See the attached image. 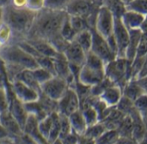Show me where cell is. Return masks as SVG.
<instances>
[{"label": "cell", "mask_w": 147, "mask_h": 144, "mask_svg": "<svg viewBox=\"0 0 147 144\" xmlns=\"http://www.w3.org/2000/svg\"><path fill=\"white\" fill-rule=\"evenodd\" d=\"M66 17L65 11L42 9L36 12L32 27L25 39H40L49 41L59 34L60 28Z\"/></svg>", "instance_id": "6da1fadb"}, {"label": "cell", "mask_w": 147, "mask_h": 144, "mask_svg": "<svg viewBox=\"0 0 147 144\" xmlns=\"http://www.w3.org/2000/svg\"><path fill=\"white\" fill-rule=\"evenodd\" d=\"M36 12L27 8H16L11 4L3 9V22L12 32L11 43L25 39L32 27Z\"/></svg>", "instance_id": "7a4b0ae2"}, {"label": "cell", "mask_w": 147, "mask_h": 144, "mask_svg": "<svg viewBox=\"0 0 147 144\" xmlns=\"http://www.w3.org/2000/svg\"><path fill=\"white\" fill-rule=\"evenodd\" d=\"M0 61L22 70H32L38 67L36 60L16 43H9L0 48Z\"/></svg>", "instance_id": "3957f363"}, {"label": "cell", "mask_w": 147, "mask_h": 144, "mask_svg": "<svg viewBox=\"0 0 147 144\" xmlns=\"http://www.w3.org/2000/svg\"><path fill=\"white\" fill-rule=\"evenodd\" d=\"M130 64L131 63L126 58H115L105 64V77L122 89L131 80Z\"/></svg>", "instance_id": "277c9868"}, {"label": "cell", "mask_w": 147, "mask_h": 144, "mask_svg": "<svg viewBox=\"0 0 147 144\" xmlns=\"http://www.w3.org/2000/svg\"><path fill=\"white\" fill-rule=\"evenodd\" d=\"M102 2L96 0H71L65 9L68 15L80 16L87 20L90 28L94 27L95 18Z\"/></svg>", "instance_id": "5b68a950"}, {"label": "cell", "mask_w": 147, "mask_h": 144, "mask_svg": "<svg viewBox=\"0 0 147 144\" xmlns=\"http://www.w3.org/2000/svg\"><path fill=\"white\" fill-rule=\"evenodd\" d=\"M114 21L115 15L112 11L107 6L101 5L97 10L93 28L98 34L107 39L113 33Z\"/></svg>", "instance_id": "8992f818"}, {"label": "cell", "mask_w": 147, "mask_h": 144, "mask_svg": "<svg viewBox=\"0 0 147 144\" xmlns=\"http://www.w3.org/2000/svg\"><path fill=\"white\" fill-rule=\"evenodd\" d=\"M69 88L67 82L56 76L40 85V93L53 101H59Z\"/></svg>", "instance_id": "52a82bcc"}, {"label": "cell", "mask_w": 147, "mask_h": 144, "mask_svg": "<svg viewBox=\"0 0 147 144\" xmlns=\"http://www.w3.org/2000/svg\"><path fill=\"white\" fill-rule=\"evenodd\" d=\"M11 94L14 97H16L18 100H20L22 103H30L34 101H37L40 97V93L32 88L27 86L23 82L13 80L9 82Z\"/></svg>", "instance_id": "ba28073f"}, {"label": "cell", "mask_w": 147, "mask_h": 144, "mask_svg": "<svg viewBox=\"0 0 147 144\" xmlns=\"http://www.w3.org/2000/svg\"><path fill=\"white\" fill-rule=\"evenodd\" d=\"M57 105L58 113L65 116H69L71 113L78 111L80 107V100L75 89L71 87H69L65 94L57 102Z\"/></svg>", "instance_id": "9c48e42d"}, {"label": "cell", "mask_w": 147, "mask_h": 144, "mask_svg": "<svg viewBox=\"0 0 147 144\" xmlns=\"http://www.w3.org/2000/svg\"><path fill=\"white\" fill-rule=\"evenodd\" d=\"M113 36L117 45V57L125 58L126 50L129 41V30L125 27L121 17H115Z\"/></svg>", "instance_id": "30bf717a"}, {"label": "cell", "mask_w": 147, "mask_h": 144, "mask_svg": "<svg viewBox=\"0 0 147 144\" xmlns=\"http://www.w3.org/2000/svg\"><path fill=\"white\" fill-rule=\"evenodd\" d=\"M90 29L92 32V46L90 52L99 57L105 63V64L115 59L116 57L109 49L106 39L98 34L94 28Z\"/></svg>", "instance_id": "8fae6325"}, {"label": "cell", "mask_w": 147, "mask_h": 144, "mask_svg": "<svg viewBox=\"0 0 147 144\" xmlns=\"http://www.w3.org/2000/svg\"><path fill=\"white\" fill-rule=\"evenodd\" d=\"M53 64L55 76L64 79L69 87H72L76 82V78L71 70L70 64L65 55L61 52H58L53 58Z\"/></svg>", "instance_id": "7c38bea8"}, {"label": "cell", "mask_w": 147, "mask_h": 144, "mask_svg": "<svg viewBox=\"0 0 147 144\" xmlns=\"http://www.w3.org/2000/svg\"><path fill=\"white\" fill-rule=\"evenodd\" d=\"M104 78H105L104 70L90 68L84 64L78 71L77 81L84 86L91 88L98 84Z\"/></svg>", "instance_id": "4fadbf2b"}, {"label": "cell", "mask_w": 147, "mask_h": 144, "mask_svg": "<svg viewBox=\"0 0 147 144\" xmlns=\"http://www.w3.org/2000/svg\"><path fill=\"white\" fill-rule=\"evenodd\" d=\"M63 54L71 67L80 69L85 62L86 53L74 40L69 43Z\"/></svg>", "instance_id": "5bb4252c"}, {"label": "cell", "mask_w": 147, "mask_h": 144, "mask_svg": "<svg viewBox=\"0 0 147 144\" xmlns=\"http://www.w3.org/2000/svg\"><path fill=\"white\" fill-rule=\"evenodd\" d=\"M9 112L12 115V117L17 121V123L22 127V129H23L29 114L28 113L24 104L22 103L20 100H18L13 95H11L10 97Z\"/></svg>", "instance_id": "9a60e30c"}, {"label": "cell", "mask_w": 147, "mask_h": 144, "mask_svg": "<svg viewBox=\"0 0 147 144\" xmlns=\"http://www.w3.org/2000/svg\"><path fill=\"white\" fill-rule=\"evenodd\" d=\"M121 19L128 30H140L142 24L146 21V15L131 10H125Z\"/></svg>", "instance_id": "2e32d148"}, {"label": "cell", "mask_w": 147, "mask_h": 144, "mask_svg": "<svg viewBox=\"0 0 147 144\" xmlns=\"http://www.w3.org/2000/svg\"><path fill=\"white\" fill-rule=\"evenodd\" d=\"M0 125L9 133L10 138L16 137L22 134L23 131L17 121L12 117L9 111L0 113Z\"/></svg>", "instance_id": "e0dca14e"}, {"label": "cell", "mask_w": 147, "mask_h": 144, "mask_svg": "<svg viewBox=\"0 0 147 144\" xmlns=\"http://www.w3.org/2000/svg\"><path fill=\"white\" fill-rule=\"evenodd\" d=\"M98 97L108 107H114L118 104L122 97V89L113 84L104 89Z\"/></svg>", "instance_id": "ac0fdd59"}, {"label": "cell", "mask_w": 147, "mask_h": 144, "mask_svg": "<svg viewBox=\"0 0 147 144\" xmlns=\"http://www.w3.org/2000/svg\"><path fill=\"white\" fill-rule=\"evenodd\" d=\"M41 56L54 58L58 53L57 51L53 47V46L47 40L40 39H25Z\"/></svg>", "instance_id": "d6986e66"}, {"label": "cell", "mask_w": 147, "mask_h": 144, "mask_svg": "<svg viewBox=\"0 0 147 144\" xmlns=\"http://www.w3.org/2000/svg\"><path fill=\"white\" fill-rule=\"evenodd\" d=\"M144 94H147L146 89L143 88L134 79L129 80L122 88V95L133 101Z\"/></svg>", "instance_id": "ffe728a7"}, {"label": "cell", "mask_w": 147, "mask_h": 144, "mask_svg": "<svg viewBox=\"0 0 147 144\" xmlns=\"http://www.w3.org/2000/svg\"><path fill=\"white\" fill-rule=\"evenodd\" d=\"M144 33H142L140 29L136 30H129V41L127 44V47L126 50V55L125 58L131 63L136 55V50L138 47V45L140 43V40L141 39V36Z\"/></svg>", "instance_id": "44dd1931"}, {"label": "cell", "mask_w": 147, "mask_h": 144, "mask_svg": "<svg viewBox=\"0 0 147 144\" xmlns=\"http://www.w3.org/2000/svg\"><path fill=\"white\" fill-rule=\"evenodd\" d=\"M71 125V131L77 136H83L87 129V124L80 110L67 116Z\"/></svg>", "instance_id": "7402d4cb"}, {"label": "cell", "mask_w": 147, "mask_h": 144, "mask_svg": "<svg viewBox=\"0 0 147 144\" xmlns=\"http://www.w3.org/2000/svg\"><path fill=\"white\" fill-rule=\"evenodd\" d=\"M74 41H76L78 46L84 50V52L87 54L90 52L92 46V32L90 28L85 29L78 33H77Z\"/></svg>", "instance_id": "603a6c76"}, {"label": "cell", "mask_w": 147, "mask_h": 144, "mask_svg": "<svg viewBox=\"0 0 147 144\" xmlns=\"http://www.w3.org/2000/svg\"><path fill=\"white\" fill-rule=\"evenodd\" d=\"M14 80H17L20 81L22 82H23L24 84H26L27 86L32 88L33 89L38 91L39 93H40V87L38 84V82L35 81L32 71L30 70H23L21 72H19L14 78Z\"/></svg>", "instance_id": "cb8c5ba5"}, {"label": "cell", "mask_w": 147, "mask_h": 144, "mask_svg": "<svg viewBox=\"0 0 147 144\" xmlns=\"http://www.w3.org/2000/svg\"><path fill=\"white\" fill-rule=\"evenodd\" d=\"M116 131L120 137H132L133 132V121L128 115H126L123 119L119 124Z\"/></svg>", "instance_id": "d4e9b609"}, {"label": "cell", "mask_w": 147, "mask_h": 144, "mask_svg": "<svg viewBox=\"0 0 147 144\" xmlns=\"http://www.w3.org/2000/svg\"><path fill=\"white\" fill-rule=\"evenodd\" d=\"M120 136L116 130H106L96 140V144H115Z\"/></svg>", "instance_id": "484cf974"}, {"label": "cell", "mask_w": 147, "mask_h": 144, "mask_svg": "<svg viewBox=\"0 0 147 144\" xmlns=\"http://www.w3.org/2000/svg\"><path fill=\"white\" fill-rule=\"evenodd\" d=\"M52 123H53V119H52L51 114L47 115L45 118H43L42 119L38 121V131H39L40 136L47 142V139H48V137L50 134Z\"/></svg>", "instance_id": "4316f807"}, {"label": "cell", "mask_w": 147, "mask_h": 144, "mask_svg": "<svg viewBox=\"0 0 147 144\" xmlns=\"http://www.w3.org/2000/svg\"><path fill=\"white\" fill-rule=\"evenodd\" d=\"M52 116V119H53V123H52V127H51V131H50V134L47 139V143L50 144L53 143V141H55L56 139L59 138V113L58 112H53L52 113H50Z\"/></svg>", "instance_id": "83f0119b"}, {"label": "cell", "mask_w": 147, "mask_h": 144, "mask_svg": "<svg viewBox=\"0 0 147 144\" xmlns=\"http://www.w3.org/2000/svg\"><path fill=\"white\" fill-rule=\"evenodd\" d=\"M107 129H106L105 125H103V123L99 121L96 124L88 126L84 135L93 139V140H96Z\"/></svg>", "instance_id": "f1b7e54d"}, {"label": "cell", "mask_w": 147, "mask_h": 144, "mask_svg": "<svg viewBox=\"0 0 147 144\" xmlns=\"http://www.w3.org/2000/svg\"><path fill=\"white\" fill-rule=\"evenodd\" d=\"M59 34L67 42L73 41L76 35H77V33L74 31V29L72 28V27H71V23L69 21L68 15H67V17L65 18V21L63 22V25H62V27L60 28Z\"/></svg>", "instance_id": "f546056e"}, {"label": "cell", "mask_w": 147, "mask_h": 144, "mask_svg": "<svg viewBox=\"0 0 147 144\" xmlns=\"http://www.w3.org/2000/svg\"><path fill=\"white\" fill-rule=\"evenodd\" d=\"M80 111H81L83 117L87 124V126L92 125L100 121L99 114H98L97 111L93 106H88V107L81 109Z\"/></svg>", "instance_id": "4dcf8cb0"}, {"label": "cell", "mask_w": 147, "mask_h": 144, "mask_svg": "<svg viewBox=\"0 0 147 144\" xmlns=\"http://www.w3.org/2000/svg\"><path fill=\"white\" fill-rule=\"evenodd\" d=\"M69 17V21L74 29V31L78 33L85 29L90 28L89 24L87 22V20L84 17L80 16H74V15H68Z\"/></svg>", "instance_id": "1f68e13d"}, {"label": "cell", "mask_w": 147, "mask_h": 144, "mask_svg": "<svg viewBox=\"0 0 147 144\" xmlns=\"http://www.w3.org/2000/svg\"><path fill=\"white\" fill-rule=\"evenodd\" d=\"M59 127H60L59 138L64 139L66 137H68L72 131H71L68 117L61 113H59Z\"/></svg>", "instance_id": "d6a6232c"}, {"label": "cell", "mask_w": 147, "mask_h": 144, "mask_svg": "<svg viewBox=\"0 0 147 144\" xmlns=\"http://www.w3.org/2000/svg\"><path fill=\"white\" fill-rule=\"evenodd\" d=\"M71 0H45L44 8L56 11H65V9Z\"/></svg>", "instance_id": "836d02e7"}, {"label": "cell", "mask_w": 147, "mask_h": 144, "mask_svg": "<svg viewBox=\"0 0 147 144\" xmlns=\"http://www.w3.org/2000/svg\"><path fill=\"white\" fill-rule=\"evenodd\" d=\"M125 9L138 12L146 15L147 0H133L131 3L125 6Z\"/></svg>", "instance_id": "e575fe53"}, {"label": "cell", "mask_w": 147, "mask_h": 144, "mask_svg": "<svg viewBox=\"0 0 147 144\" xmlns=\"http://www.w3.org/2000/svg\"><path fill=\"white\" fill-rule=\"evenodd\" d=\"M31 71H32V74H33L35 81L38 82L40 87L41 84H43L44 82H46L47 81H48L50 78H52L53 76V75L51 74L49 71H47L40 67H37L36 69H34Z\"/></svg>", "instance_id": "d590c367"}, {"label": "cell", "mask_w": 147, "mask_h": 144, "mask_svg": "<svg viewBox=\"0 0 147 144\" xmlns=\"http://www.w3.org/2000/svg\"><path fill=\"white\" fill-rule=\"evenodd\" d=\"M134 106L136 111L141 115L144 120L146 121L147 113V94H144L134 101Z\"/></svg>", "instance_id": "8d00e7d4"}, {"label": "cell", "mask_w": 147, "mask_h": 144, "mask_svg": "<svg viewBox=\"0 0 147 144\" xmlns=\"http://www.w3.org/2000/svg\"><path fill=\"white\" fill-rule=\"evenodd\" d=\"M115 107L123 114L125 115H128L134 109V101L129 100L128 98L125 97L122 95V97L121 98L120 101L118 102V104L115 106Z\"/></svg>", "instance_id": "74e56055"}, {"label": "cell", "mask_w": 147, "mask_h": 144, "mask_svg": "<svg viewBox=\"0 0 147 144\" xmlns=\"http://www.w3.org/2000/svg\"><path fill=\"white\" fill-rule=\"evenodd\" d=\"M35 60L37 62L38 67H40V68L49 71L53 76H55V73H54V64H53V58L40 56V57L37 58Z\"/></svg>", "instance_id": "f35d334b"}, {"label": "cell", "mask_w": 147, "mask_h": 144, "mask_svg": "<svg viewBox=\"0 0 147 144\" xmlns=\"http://www.w3.org/2000/svg\"><path fill=\"white\" fill-rule=\"evenodd\" d=\"M10 97L4 85L0 86V113L9 111Z\"/></svg>", "instance_id": "ab89813d"}, {"label": "cell", "mask_w": 147, "mask_h": 144, "mask_svg": "<svg viewBox=\"0 0 147 144\" xmlns=\"http://www.w3.org/2000/svg\"><path fill=\"white\" fill-rule=\"evenodd\" d=\"M12 32L10 28L3 22L0 24V43L2 46L8 45L11 42Z\"/></svg>", "instance_id": "60d3db41"}, {"label": "cell", "mask_w": 147, "mask_h": 144, "mask_svg": "<svg viewBox=\"0 0 147 144\" xmlns=\"http://www.w3.org/2000/svg\"><path fill=\"white\" fill-rule=\"evenodd\" d=\"M147 54V38L146 33H143L141 36V39L140 40V43L138 45L137 50H136V57H146Z\"/></svg>", "instance_id": "b9f144b4"}, {"label": "cell", "mask_w": 147, "mask_h": 144, "mask_svg": "<svg viewBox=\"0 0 147 144\" xmlns=\"http://www.w3.org/2000/svg\"><path fill=\"white\" fill-rule=\"evenodd\" d=\"M45 0H27L26 8L33 12H38L44 9Z\"/></svg>", "instance_id": "7bdbcfd3"}, {"label": "cell", "mask_w": 147, "mask_h": 144, "mask_svg": "<svg viewBox=\"0 0 147 144\" xmlns=\"http://www.w3.org/2000/svg\"><path fill=\"white\" fill-rule=\"evenodd\" d=\"M11 139L13 140L14 144H37V143L31 137H29L24 132H22V134H21L20 136L13 137Z\"/></svg>", "instance_id": "ee69618b"}, {"label": "cell", "mask_w": 147, "mask_h": 144, "mask_svg": "<svg viewBox=\"0 0 147 144\" xmlns=\"http://www.w3.org/2000/svg\"><path fill=\"white\" fill-rule=\"evenodd\" d=\"M77 144H96V143L95 140L83 135V136H78Z\"/></svg>", "instance_id": "f6af8a7d"}, {"label": "cell", "mask_w": 147, "mask_h": 144, "mask_svg": "<svg viewBox=\"0 0 147 144\" xmlns=\"http://www.w3.org/2000/svg\"><path fill=\"white\" fill-rule=\"evenodd\" d=\"M115 144H137V142L132 137H120Z\"/></svg>", "instance_id": "bcb514c9"}, {"label": "cell", "mask_w": 147, "mask_h": 144, "mask_svg": "<svg viewBox=\"0 0 147 144\" xmlns=\"http://www.w3.org/2000/svg\"><path fill=\"white\" fill-rule=\"evenodd\" d=\"M27 0H11L10 4L16 8H26Z\"/></svg>", "instance_id": "7dc6e473"}, {"label": "cell", "mask_w": 147, "mask_h": 144, "mask_svg": "<svg viewBox=\"0 0 147 144\" xmlns=\"http://www.w3.org/2000/svg\"><path fill=\"white\" fill-rule=\"evenodd\" d=\"M8 138H10L9 133L4 130V128L0 125V142L3 141V140H5V139H8Z\"/></svg>", "instance_id": "c3c4849f"}, {"label": "cell", "mask_w": 147, "mask_h": 144, "mask_svg": "<svg viewBox=\"0 0 147 144\" xmlns=\"http://www.w3.org/2000/svg\"><path fill=\"white\" fill-rule=\"evenodd\" d=\"M10 2L11 0H0V8L4 9L5 7L10 4Z\"/></svg>", "instance_id": "681fc988"}, {"label": "cell", "mask_w": 147, "mask_h": 144, "mask_svg": "<svg viewBox=\"0 0 147 144\" xmlns=\"http://www.w3.org/2000/svg\"><path fill=\"white\" fill-rule=\"evenodd\" d=\"M50 144H63V142H62V140L60 138H58V139H56L55 141H53V143H51Z\"/></svg>", "instance_id": "f907efd6"}, {"label": "cell", "mask_w": 147, "mask_h": 144, "mask_svg": "<svg viewBox=\"0 0 147 144\" xmlns=\"http://www.w3.org/2000/svg\"><path fill=\"white\" fill-rule=\"evenodd\" d=\"M121 1V3L124 5V6H126V5H127L129 3H131L133 0H120Z\"/></svg>", "instance_id": "816d5d0a"}, {"label": "cell", "mask_w": 147, "mask_h": 144, "mask_svg": "<svg viewBox=\"0 0 147 144\" xmlns=\"http://www.w3.org/2000/svg\"><path fill=\"white\" fill-rule=\"evenodd\" d=\"M3 9L0 8V24L3 23Z\"/></svg>", "instance_id": "f5cc1de1"}, {"label": "cell", "mask_w": 147, "mask_h": 144, "mask_svg": "<svg viewBox=\"0 0 147 144\" xmlns=\"http://www.w3.org/2000/svg\"><path fill=\"white\" fill-rule=\"evenodd\" d=\"M137 144H146V138H144V139H142L141 141L138 142Z\"/></svg>", "instance_id": "db71d44e"}, {"label": "cell", "mask_w": 147, "mask_h": 144, "mask_svg": "<svg viewBox=\"0 0 147 144\" xmlns=\"http://www.w3.org/2000/svg\"><path fill=\"white\" fill-rule=\"evenodd\" d=\"M1 85H4V84H3V80L2 74H1V72H0V86H1Z\"/></svg>", "instance_id": "11a10c76"}, {"label": "cell", "mask_w": 147, "mask_h": 144, "mask_svg": "<svg viewBox=\"0 0 147 144\" xmlns=\"http://www.w3.org/2000/svg\"><path fill=\"white\" fill-rule=\"evenodd\" d=\"M2 46H2V45H1V43H0V48H1Z\"/></svg>", "instance_id": "9f6ffc18"}, {"label": "cell", "mask_w": 147, "mask_h": 144, "mask_svg": "<svg viewBox=\"0 0 147 144\" xmlns=\"http://www.w3.org/2000/svg\"><path fill=\"white\" fill-rule=\"evenodd\" d=\"M96 1H100V2H102V0H96Z\"/></svg>", "instance_id": "6f0895ef"}, {"label": "cell", "mask_w": 147, "mask_h": 144, "mask_svg": "<svg viewBox=\"0 0 147 144\" xmlns=\"http://www.w3.org/2000/svg\"><path fill=\"white\" fill-rule=\"evenodd\" d=\"M116 1H120V0H116Z\"/></svg>", "instance_id": "680465c9"}]
</instances>
